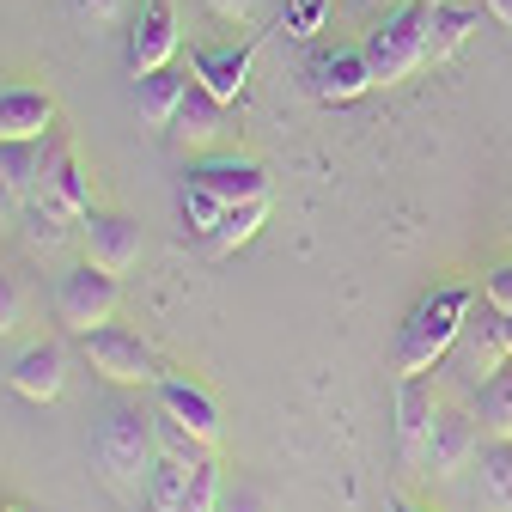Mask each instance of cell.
I'll list each match as a JSON object with an SVG mask.
<instances>
[{
    "label": "cell",
    "mask_w": 512,
    "mask_h": 512,
    "mask_svg": "<svg viewBox=\"0 0 512 512\" xmlns=\"http://www.w3.org/2000/svg\"><path fill=\"white\" fill-rule=\"evenodd\" d=\"M92 464L116 494H147V476L159 464V409L122 391L92 421Z\"/></svg>",
    "instance_id": "1"
},
{
    "label": "cell",
    "mask_w": 512,
    "mask_h": 512,
    "mask_svg": "<svg viewBox=\"0 0 512 512\" xmlns=\"http://www.w3.org/2000/svg\"><path fill=\"white\" fill-rule=\"evenodd\" d=\"M92 214V177L74 153V141L55 135L43 141V171H37V189H31V208H25V226H31V244H61L68 232H80V220Z\"/></svg>",
    "instance_id": "2"
},
{
    "label": "cell",
    "mask_w": 512,
    "mask_h": 512,
    "mask_svg": "<svg viewBox=\"0 0 512 512\" xmlns=\"http://www.w3.org/2000/svg\"><path fill=\"white\" fill-rule=\"evenodd\" d=\"M470 299H476V293L458 287V281H445V287H433V293L415 299V311L397 324V348H391V360H397L403 378L433 372L445 354L458 348V336H464V324H470Z\"/></svg>",
    "instance_id": "3"
},
{
    "label": "cell",
    "mask_w": 512,
    "mask_h": 512,
    "mask_svg": "<svg viewBox=\"0 0 512 512\" xmlns=\"http://www.w3.org/2000/svg\"><path fill=\"white\" fill-rule=\"evenodd\" d=\"M433 7H439V0H403V7H397V13H384L378 31L360 43L366 61H372V80H378V86H403L415 68H427Z\"/></svg>",
    "instance_id": "4"
},
{
    "label": "cell",
    "mask_w": 512,
    "mask_h": 512,
    "mask_svg": "<svg viewBox=\"0 0 512 512\" xmlns=\"http://www.w3.org/2000/svg\"><path fill=\"white\" fill-rule=\"evenodd\" d=\"M80 354H86V366H92L104 384H116V391H153V384H159L153 348H147L135 330H122V324L86 330V336H80Z\"/></svg>",
    "instance_id": "5"
},
{
    "label": "cell",
    "mask_w": 512,
    "mask_h": 512,
    "mask_svg": "<svg viewBox=\"0 0 512 512\" xmlns=\"http://www.w3.org/2000/svg\"><path fill=\"white\" fill-rule=\"evenodd\" d=\"M116 293H122L116 275H104V269H92V263L68 269V275L55 281V317H61V330H68V336H86V330L110 324V317H116Z\"/></svg>",
    "instance_id": "6"
},
{
    "label": "cell",
    "mask_w": 512,
    "mask_h": 512,
    "mask_svg": "<svg viewBox=\"0 0 512 512\" xmlns=\"http://www.w3.org/2000/svg\"><path fill=\"white\" fill-rule=\"evenodd\" d=\"M153 409H159L165 421H177L189 439H202L208 452L220 445V403H214L208 384L183 378V372H159V384H153Z\"/></svg>",
    "instance_id": "7"
},
{
    "label": "cell",
    "mask_w": 512,
    "mask_h": 512,
    "mask_svg": "<svg viewBox=\"0 0 512 512\" xmlns=\"http://www.w3.org/2000/svg\"><path fill=\"white\" fill-rule=\"evenodd\" d=\"M171 55H177V7H171V0H141V13L128 19V31H122L128 74L171 68Z\"/></svg>",
    "instance_id": "8"
},
{
    "label": "cell",
    "mask_w": 512,
    "mask_h": 512,
    "mask_svg": "<svg viewBox=\"0 0 512 512\" xmlns=\"http://www.w3.org/2000/svg\"><path fill=\"white\" fill-rule=\"evenodd\" d=\"M80 250H86V263L92 269H104V275H128L141 263V250H147V238H141V226L128 220V214H86L80 220Z\"/></svg>",
    "instance_id": "9"
},
{
    "label": "cell",
    "mask_w": 512,
    "mask_h": 512,
    "mask_svg": "<svg viewBox=\"0 0 512 512\" xmlns=\"http://www.w3.org/2000/svg\"><path fill=\"white\" fill-rule=\"evenodd\" d=\"M305 80H311V92L324 98V104H354V98H366L378 86L366 49H317L305 61Z\"/></svg>",
    "instance_id": "10"
},
{
    "label": "cell",
    "mask_w": 512,
    "mask_h": 512,
    "mask_svg": "<svg viewBox=\"0 0 512 512\" xmlns=\"http://www.w3.org/2000/svg\"><path fill=\"white\" fill-rule=\"evenodd\" d=\"M482 452V427L476 415H458V409H439L433 433H427V452H421V470L433 476H464Z\"/></svg>",
    "instance_id": "11"
},
{
    "label": "cell",
    "mask_w": 512,
    "mask_h": 512,
    "mask_svg": "<svg viewBox=\"0 0 512 512\" xmlns=\"http://www.w3.org/2000/svg\"><path fill=\"white\" fill-rule=\"evenodd\" d=\"M49 141V135H43ZM43 141H0V232L19 226L43 171Z\"/></svg>",
    "instance_id": "12"
},
{
    "label": "cell",
    "mask_w": 512,
    "mask_h": 512,
    "mask_svg": "<svg viewBox=\"0 0 512 512\" xmlns=\"http://www.w3.org/2000/svg\"><path fill=\"white\" fill-rule=\"evenodd\" d=\"M7 384H13L25 403H55L61 384H68V348H61V342H31V348H19L13 366H7Z\"/></svg>",
    "instance_id": "13"
},
{
    "label": "cell",
    "mask_w": 512,
    "mask_h": 512,
    "mask_svg": "<svg viewBox=\"0 0 512 512\" xmlns=\"http://www.w3.org/2000/svg\"><path fill=\"white\" fill-rule=\"evenodd\" d=\"M250 61H256V43H202L189 55V80L208 86L220 104H232L250 80Z\"/></svg>",
    "instance_id": "14"
},
{
    "label": "cell",
    "mask_w": 512,
    "mask_h": 512,
    "mask_svg": "<svg viewBox=\"0 0 512 512\" xmlns=\"http://www.w3.org/2000/svg\"><path fill=\"white\" fill-rule=\"evenodd\" d=\"M433 421H439V391H433V378H427V372H421V378H403V384H397V445H403L409 464H421Z\"/></svg>",
    "instance_id": "15"
},
{
    "label": "cell",
    "mask_w": 512,
    "mask_h": 512,
    "mask_svg": "<svg viewBox=\"0 0 512 512\" xmlns=\"http://www.w3.org/2000/svg\"><path fill=\"white\" fill-rule=\"evenodd\" d=\"M55 135V98L43 86H0V141Z\"/></svg>",
    "instance_id": "16"
},
{
    "label": "cell",
    "mask_w": 512,
    "mask_h": 512,
    "mask_svg": "<svg viewBox=\"0 0 512 512\" xmlns=\"http://www.w3.org/2000/svg\"><path fill=\"white\" fill-rule=\"evenodd\" d=\"M189 177H196L202 189H214V196L226 202V208H238V202H263L269 196V171L256 165V159H202V165H189Z\"/></svg>",
    "instance_id": "17"
},
{
    "label": "cell",
    "mask_w": 512,
    "mask_h": 512,
    "mask_svg": "<svg viewBox=\"0 0 512 512\" xmlns=\"http://www.w3.org/2000/svg\"><path fill=\"white\" fill-rule=\"evenodd\" d=\"M220 128H226V104H220L208 86H196V80H189V98H183V110H177V122H171L177 147H189V153H208V147L220 141Z\"/></svg>",
    "instance_id": "18"
},
{
    "label": "cell",
    "mask_w": 512,
    "mask_h": 512,
    "mask_svg": "<svg viewBox=\"0 0 512 512\" xmlns=\"http://www.w3.org/2000/svg\"><path fill=\"white\" fill-rule=\"evenodd\" d=\"M183 98H189V74H177V68L135 74V110H141L147 128H171L177 110H183Z\"/></svg>",
    "instance_id": "19"
},
{
    "label": "cell",
    "mask_w": 512,
    "mask_h": 512,
    "mask_svg": "<svg viewBox=\"0 0 512 512\" xmlns=\"http://www.w3.org/2000/svg\"><path fill=\"white\" fill-rule=\"evenodd\" d=\"M470 476H476V500L488 512H512V439H488L470 464Z\"/></svg>",
    "instance_id": "20"
},
{
    "label": "cell",
    "mask_w": 512,
    "mask_h": 512,
    "mask_svg": "<svg viewBox=\"0 0 512 512\" xmlns=\"http://www.w3.org/2000/svg\"><path fill=\"white\" fill-rule=\"evenodd\" d=\"M470 415H476L482 439H512V360H506L494 378H482V384H476Z\"/></svg>",
    "instance_id": "21"
},
{
    "label": "cell",
    "mask_w": 512,
    "mask_h": 512,
    "mask_svg": "<svg viewBox=\"0 0 512 512\" xmlns=\"http://www.w3.org/2000/svg\"><path fill=\"white\" fill-rule=\"evenodd\" d=\"M202 458V452H196ZM196 458H183V452H171V445H159V464H153V476H147V494H141V506L147 512H183V488H189V464Z\"/></svg>",
    "instance_id": "22"
},
{
    "label": "cell",
    "mask_w": 512,
    "mask_h": 512,
    "mask_svg": "<svg viewBox=\"0 0 512 512\" xmlns=\"http://www.w3.org/2000/svg\"><path fill=\"white\" fill-rule=\"evenodd\" d=\"M476 31H482V7H452V0H439V7H433V31H427V61L458 55Z\"/></svg>",
    "instance_id": "23"
},
{
    "label": "cell",
    "mask_w": 512,
    "mask_h": 512,
    "mask_svg": "<svg viewBox=\"0 0 512 512\" xmlns=\"http://www.w3.org/2000/svg\"><path fill=\"white\" fill-rule=\"evenodd\" d=\"M263 220H269V196H263V202H238V208H226V220L208 232V250H214V256H232L238 244H250L256 232H263Z\"/></svg>",
    "instance_id": "24"
},
{
    "label": "cell",
    "mask_w": 512,
    "mask_h": 512,
    "mask_svg": "<svg viewBox=\"0 0 512 512\" xmlns=\"http://www.w3.org/2000/svg\"><path fill=\"white\" fill-rule=\"evenodd\" d=\"M458 348H464V366H470V378H476V384H482V378H494V372L506 366V348H500V324H464Z\"/></svg>",
    "instance_id": "25"
},
{
    "label": "cell",
    "mask_w": 512,
    "mask_h": 512,
    "mask_svg": "<svg viewBox=\"0 0 512 512\" xmlns=\"http://www.w3.org/2000/svg\"><path fill=\"white\" fill-rule=\"evenodd\" d=\"M177 208H183V226H189V232H202V238H208V232L226 220V202L214 196V189H202L196 177H183V189H177Z\"/></svg>",
    "instance_id": "26"
},
{
    "label": "cell",
    "mask_w": 512,
    "mask_h": 512,
    "mask_svg": "<svg viewBox=\"0 0 512 512\" xmlns=\"http://www.w3.org/2000/svg\"><path fill=\"white\" fill-rule=\"evenodd\" d=\"M226 488H220V464L214 452H202L196 464H189V488H183V512H220Z\"/></svg>",
    "instance_id": "27"
},
{
    "label": "cell",
    "mask_w": 512,
    "mask_h": 512,
    "mask_svg": "<svg viewBox=\"0 0 512 512\" xmlns=\"http://www.w3.org/2000/svg\"><path fill=\"white\" fill-rule=\"evenodd\" d=\"M68 13L86 25V31H116L135 19V0H68Z\"/></svg>",
    "instance_id": "28"
},
{
    "label": "cell",
    "mask_w": 512,
    "mask_h": 512,
    "mask_svg": "<svg viewBox=\"0 0 512 512\" xmlns=\"http://www.w3.org/2000/svg\"><path fill=\"white\" fill-rule=\"evenodd\" d=\"M19 324H25V287L13 275H0V342L19 336Z\"/></svg>",
    "instance_id": "29"
},
{
    "label": "cell",
    "mask_w": 512,
    "mask_h": 512,
    "mask_svg": "<svg viewBox=\"0 0 512 512\" xmlns=\"http://www.w3.org/2000/svg\"><path fill=\"white\" fill-rule=\"evenodd\" d=\"M482 299H488V311H512V263L482 275Z\"/></svg>",
    "instance_id": "30"
},
{
    "label": "cell",
    "mask_w": 512,
    "mask_h": 512,
    "mask_svg": "<svg viewBox=\"0 0 512 512\" xmlns=\"http://www.w3.org/2000/svg\"><path fill=\"white\" fill-rule=\"evenodd\" d=\"M208 13L226 19V25H250L256 19V0H208Z\"/></svg>",
    "instance_id": "31"
},
{
    "label": "cell",
    "mask_w": 512,
    "mask_h": 512,
    "mask_svg": "<svg viewBox=\"0 0 512 512\" xmlns=\"http://www.w3.org/2000/svg\"><path fill=\"white\" fill-rule=\"evenodd\" d=\"M220 512H269V494L263 488H238V494L220 500Z\"/></svg>",
    "instance_id": "32"
},
{
    "label": "cell",
    "mask_w": 512,
    "mask_h": 512,
    "mask_svg": "<svg viewBox=\"0 0 512 512\" xmlns=\"http://www.w3.org/2000/svg\"><path fill=\"white\" fill-rule=\"evenodd\" d=\"M494 324H500V348H506V360H512V311H494Z\"/></svg>",
    "instance_id": "33"
},
{
    "label": "cell",
    "mask_w": 512,
    "mask_h": 512,
    "mask_svg": "<svg viewBox=\"0 0 512 512\" xmlns=\"http://www.w3.org/2000/svg\"><path fill=\"white\" fill-rule=\"evenodd\" d=\"M488 13H494L500 25H512V0H488Z\"/></svg>",
    "instance_id": "34"
},
{
    "label": "cell",
    "mask_w": 512,
    "mask_h": 512,
    "mask_svg": "<svg viewBox=\"0 0 512 512\" xmlns=\"http://www.w3.org/2000/svg\"><path fill=\"white\" fill-rule=\"evenodd\" d=\"M391 512H415V506H403V500H397V506H391Z\"/></svg>",
    "instance_id": "35"
}]
</instances>
